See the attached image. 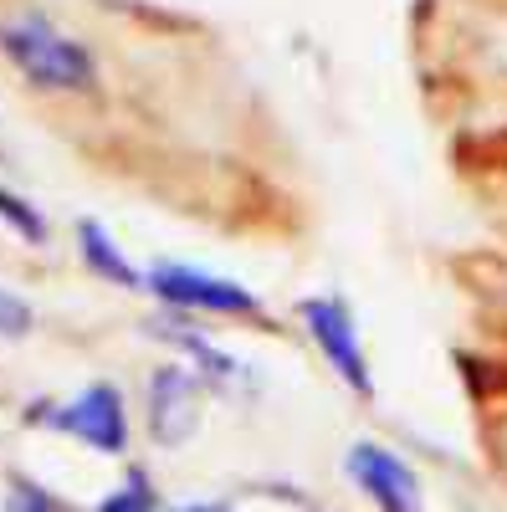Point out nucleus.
<instances>
[{
	"mask_svg": "<svg viewBox=\"0 0 507 512\" xmlns=\"http://www.w3.org/2000/svg\"><path fill=\"white\" fill-rule=\"evenodd\" d=\"M93 512H159V492H154V482H149L144 466H134V472L123 477Z\"/></svg>",
	"mask_w": 507,
	"mask_h": 512,
	"instance_id": "nucleus-9",
	"label": "nucleus"
},
{
	"mask_svg": "<svg viewBox=\"0 0 507 512\" xmlns=\"http://www.w3.org/2000/svg\"><path fill=\"white\" fill-rule=\"evenodd\" d=\"M200 425V379L180 364H164L149 379V436L159 446H185Z\"/></svg>",
	"mask_w": 507,
	"mask_h": 512,
	"instance_id": "nucleus-6",
	"label": "nucleus"
},
{
	"mask_svg": "<svg viewBox=\"0 0 507 512\" xmlns=\"http://www.w3.org/2000/svg\"><path fill=\"white\" fill-rule=\"evenodd\" d=\"M77 251H82V262H88L98 277H108L118 287H144V272L113 246V236L98 221H77Z\"/></svg>",
	"mask_w": 507,
	"mask_h": 512,
	"instance_id": "nucleus-7",
	"label": "nucleus"
},
{
	"mask_svg": "<svg viewBox=\"0 0 507 512\" xmlns=\"http://www.w3.org/2000/svg\"><path fill=\"white\" fill-rule=\"evenodd\" d=\"M175 512H231L226 502H185V507H175Z\"/></svg>",
	"mask_w": 507,
	"mask_h": 512,
	"instance_id": "nucleus-13",
	"label": "nucleus"
},
{
	"mask_svg": "<svg viewBox=\"0 0 507 512\" xmlns=\"http://www.w3.org/2000/svg\"><path fill=\"white\" fill-rule=\"evenodd\" d=\"M144 287L159 303L180 308V313H221V318H267V303L251 287L200 272V267H180V262H159L144 272Z\"/></svg>",
	"mask_w": 507,
	"mask_h": 512,
	"instance_id": "nucleus-3",
	"label": "nucleus"
},
{
	"mask_svg": "<svg viewBox=\"0 0 507 512\" xmlns=\"http://www.w3.org/2000/svg\"><path fill=\"white\" fill-rule=\"evenodd\" d=\"M31 323H36V313H31L26 297H16V292L0 287V338H26Z\"/></svg>",
	"mask_w": 507,
	"mask_h": 512,
	"instance_id": "nucleus-12",
	"label": "nucleus"
},
{
	"mask_svg": "<svg viewBox=\"0 0 507 512\" xmlns=\"http://www.w3.org/2000/svg\"><path fill=\"white\" fill-rule=\"evenodd\" d=\"M0 221H6L21 241H31V246L47 241V216H41L31 200H21L16 190H0Z\"/></svg>",
	"mask_w": 507,
	"mask_h": 512,
	"instance_id": "nucleus-10",
	"label": "nucleus"
},
{
	"mask_svg": "<svg viewBox=\"0 0 507 512\" xmlns=\"http://www.w3.org/2000/svg\"><path fill=\"white\" fill-rule=\"evenodd\" d=\"M154 333L175 338V344L200 364V379H210V384H241V379H246V369H241L231 354H221L216 344H205V338H200V333H190L185 323H164V328H154Z\"/></svg>",
	"mask_w": 507,
	"mask_h": 512,
	"instance_id": "nucleus-8",
	"label": "nucleus"
},
{
	"mask_svg": "<svg viewBox=\"0 0 507 512\" xmlns=\"http://www.w3.org/2000/svg\"><path fill=\"white\" fill-rule=\"evenodd\" d=\"M0 52L16 62L21 77H31L36 88H52V93H88L98 82L93 52L36 11L0 26Z\"/></svg>",
	"mask_w": 507,
	"mask_h": 512,
	"instance_id": "nucleus-1",
	"label": "nucleus"
},
{
	"mask_svg": "<svg viewBox=\"0 0 507 512\" xmlns=\"http://www.w3.org/2000/svg\"><path fill=\"white\" fill-rule=\"evenodd\" d=\"M6 512H62V502L41 487V482H31V477H11Z\"/></svg>",
	"mask_w": 507,
	"mask_h": 512,
	"instance_id": "nucleus-11",
	"label": "nucleus"
},
{
	"mask_svg": "<svg viewBox=\"0 0 507 512\" xmlns=\"http://www.w3.org/2000/svg\"><path fill=\"white\" fill-rule=\"evenodd\" d=\"M349 482L379 507V512H420V477L379 441H354L344 456Z\"/></svg>",
	"mask_w": 507,
	"mask_h": 512,
	"instance_id": "nucleus-5",
	"label": "nucleus"
},
{
	"mask_svg": "<svg viewBox=\"0 0 507 512\" xmlns=\"http://www.w3.org/2000/svg\"><path fill=\"white\" fill-rule=\"evenodd\" d=\"M313 349L323 354V364L349 384L354 395H374V374H369V359H364V344H359V328H354V313L344 297H308L298 308Z\"/></svg>",
	"mask_w": 507,
	"mask_h": 512,
	"instance_id": "nucleus-4",
	"label": "nucleus"
},
{
	"mask_svg": "<svg viewBox=\"0 0 507 512\" xmlns=\"http://www.w3.org/2000/svg\"><path fill=\"white\" fill-rule=\"evenodd\" d=\"M26 425H47L72 441H82L98 456H123L129 451V410L113 384H88L82 395H72L67 405H31Z\"/></svg>",
	"mask_w": 507,
	"mask_h": 512,
	"instance_id": "nucleus-2",
	"label": "nucleus"
}]
</instances>
